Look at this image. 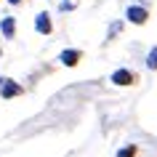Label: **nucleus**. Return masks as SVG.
I'll return each mask as SVG.
<instances>
[{"label": "nucleus", "instance_id": "f257e3e1", "mask_svg": "<svg viewBox=\"0 0 157 157\" xmlns=\"http://www.w3.org/2000/svg\"><path fill=\"white\" fill-rule=\"evenodd\" d=\"M125 16H128L131 24H144V21L149 19V11L144 8V6H131V8L125 11Z\"/></svg>", "mask_w": 157, "mask_h": 157}, {"label": "nucleus", "instance_id": "f03ea898", "mask_svg": "<svg viewBox=\"0 0 157 157\" xmlns=\"http://www.w3.org/2000/svg\"><path fill=\"white\" fill-rule=\"evenodd\" d=\"M35 29L40 35H51L53 32V21H51V16L45 13V11H40L37 16H35Z\"/></svg>", "mask_w": 157, "mask_h": 157}, {"label": "nucleus", "instance_id": "7ed1b4c3", "mask_svg": "<svg viewBox=\"0 0 157 157\" xmlns=\"http://www.w3.org/2000/svg\"><path fill=\"white\" fill-rule=\"evenodd\" d=\"M80 59H83V51H75V48L59 53V61H61L64 67H77V64H80Z\"/></svg>", "mask_w": 157, "mask_h": 157}, {"label": "nucleus", "instance_id": "20e7f679", "mask_svg": "<svg viewBox=\"0 0 157 157\" xmlns=\"http://www.w3.org/2000/svg\"><path fill=\"white\" fill-rule=\"evenodd\" d=\"M21 85L19 83H13V80H3V85H0V96L3 99H13V96H21Z\"/></svg>", "mask_w": 157, "mask_h": 157}, {"label": "nucleus", "instance_id": "39448f33", "mask_svg": "<svg viewBox=\"0 0 157 157\" xmlns=\"http://www.w3.org/2000/svg\"><path fill=\"white\" fill-rule=\"evenodd\" d=\"M112 83L115 85H133L136 83V75L131 69H117V72H112Z\"/></svg>", "mask_w": 157, "mask_h": 157}, {"label": "nucleus", "instance_id": "423d86ee", "mask_svg": "<svg viewBox=\"0 0 157 157\" xmlns=\"http://www.w3.org/2000/svg\"><path fill=\"white\" fill-rule=\"evenodd\" d=\"M0 29H3L6 37H13V35H16V19H13V16H6L3 21H0Z\"/></svg>", "mask_w": 157, "mask_h": 157}, {"label": "nucleus", "instance_id": "0eeeda50", "mask_svg": "<svg viewBox=\"0 0 157 157\" xmlns=\"http://www.w3.org/2000/svg\"><path fill=\"white\" fill-rule=\"evenodd\" d=\"M147 67H149V69H157V45L149 51V56H147Z\"/></svg>", "mask_w": 157, "mask_h": 157}, {"label": "nucleus", "instance_id": "6e6552de", "mask_svg": "<svg viewBox=\"0 0 157 157\" xmlns=\"http://www.w3.org/2000/svg\"><path fill=\"white\" fill-rule=\"evenodd\" d=\"M117 157H136V147H133V144L131 147H123L120 152H117Z\"/></svg>", "mask_w": 157, "mask_h": 157}, {"label": "nucleus", "instance_id": "1a4fd4ad", "mask_svg": "<svg viewBox=\"0 0 157 157\" xmlns=\"http://www.w3.org/2000/svg\"><path fill=\"white\" fill-rule=\"evenodd\" d=\"M8 3H11V6H19V3H21V0H8Z\"/></svg>", "mask_w": 157, "mask_h": 157}, {"label": "nucleus", "instance_id": "9d476101", "mask_svg": "<svg viewBox=\"0 0 157 157\" xmlns=\"http://www.w3.org/2000/svg\"><path fill=\"white\" fill-rule=\"evenodd\" d=\"M0 85H3V77H0Z\"/></svg>", "mask_w": 157, "mask_h": 157}, {"label": "nucleus", "instance_id": "9b49d317", "mask_svg": "<svg viewBox=\"0 0 157 157\" xmlns=\"http://www.w3.org/2000/svg\"><path fill=\"white\" fill-rule=\"evenodd\" d=\"M0 53H3V51H0Z\"/></svg>", "mask_w": 157, "mask_h": 157}]
</instances>
